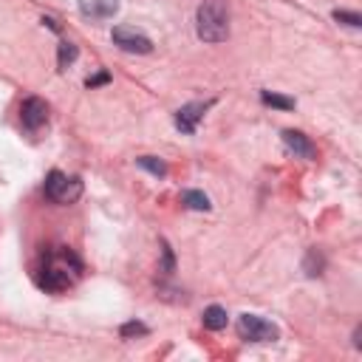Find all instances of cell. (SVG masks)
I'll return each instance as SVG.
<instances>
[{
    "label": "cell",
    "mask_w": 362,
    "mask_h": 362,
    "mask_svg": "<svg viewBox=\"0 0 362 362\" xmlns=\"http://www.w3.org/2000/svg\"><path fill=\"white\" fill-rule=\"evenodd\" d=\"M263 105H272V107H280V110H294V99L288 96H280V93H272V90H263L260 93Z\"/></svg>",
    "instance_id": "cell-14"
},
{
    "label": "cell",
    "mask_w": 362,
    "mask_h": 362,
    "mask_svg": "<svg viewBox=\"0 0 362 362\" xmlns=\"http://www.w3.org/2000/svg\"><path fill=\"white\" fill-rule=\"evenodd\" d=\"M150 328L144 325V322H139V320H130V322H124L122 328H119V334L124 337V339H130V337H144Z\"/></svg>",
    "instance_id": "cell-16"
},
{
    "label": "cell",
    "mask_w": 362,
    "mask_h": 362,
    "mask_svg": "<svg viewBox=\"0 0 362 362\" xmlns=\"http://www.w3.org/2000/svg\"><path fill=\"white\" fill-rule=\"evenodd\" d=\"M105 82H110V74H107V71H99L96 76H88V79H85L88 88H96V85H105Z\"/></svg>",
    "instance_id": "cell-19"
},
{
    "label": "cell",
    "mask_w": 362,
    "mask_h": 362,
    "mask_svg": "<svg viewBox=\"0 0 362 362\" xmlns=\"http://www.w3.org/2000/svg\"><path fill=\"white\" fill-rule=\"evenodd\" d=\"M110 37H113V42H116L122 51H127V54H150V51H153L150 37H144L141 31H136V28H130V25H116Z\"/></svg>",
    "instance_id": "cell-4"
},
{
    "label": "cell",
    "mask_w": 362,
    "mask_h": 362,
    "mask_svg": "<svg viewBox=\"0 0 362 362\" xmlns=\"http://www.w3.org/2000/svg\"><path fill=\"white\" fill-rule=\"evenodd\" d=\"M48 119V105L40 99V96H28L20 107V122L25 130H40Z\"/></svg>",
    "instance_id": "cell-5"
},
{
    "label": "cell",
    "mask_w": 362,
    "mask_h": 362,
    "mask_svg": "<svg viewBox=\"0 0 362 362\" xmlns=\"http://www.w3.org/2000/svg\"><path fill=\"white\" fill-rule=\"evenodd\" d=\"M322 266H325V260H322V255H320L317 249H311V252L305 255V263H303V269H305V274H308V277H317V274L322 272Z\"/></svg>",
    "instance_id": "cell-15"
},
{
    "label": "cell",
    "mask_w": 362,
    "mask_h": 362,
    "mask_svg": "<svg viewBox=\"0 0 362 362\" xmlns=\"http://www.w3.org/2000/svg\"><path fill=\"white\" fill-rule=\"evenodd\" d=\"M283 144L288 153H294L297 158H314L317 156V147L311 144V139L300 130H283Z\"/></svg>",
    "instance_id": "cell-7"
},
{
    "label": "cell",
    "mask_w": 362,
    "mask_h": 362,
    "mask_svg": "<svg viewBox=\"0 0 362 362\" xmlns=\"http://www.w3.org/2000/svg\"><path fill=\"white\" fill-rule=\"evenodd\" d=\"M136 164L144 167L147 173H153L156 178H164L167 175V164L161 158H156V156H141V158H136Z\"/></svg>",
    "instance_id": "cell-12"
},
{
    "label": "cell",
    "mask_w": 362,
    "mask_h": 362,
    "mask_svg": "<svg viewBox=\"0 0 362 362\" xmlns=\"http://www.w3.org/2000/svg\"><path fill=\"white\" fill-rule=\"evenodd\" d=\"M79 57V48L74 45V42H59V51H57V62H59V68L65 71L74 59Z\"/></svg>",
    "instance_id": "cell-13"
},
{
    "label": "cell",
    "mask_w": 362,
    "mask_h": 362,
    "mask_svg": "<svg viewBox=\"0 0 362 362\" xmlns=\"http://www.w3.org/2000/svg\"><path fill=\"white\" fill-rule=\"evenodd\" d=\"M334 20H337V23H345V25H351V28H359V25H362V17H359L356 11H345V8H337V11H334Z\"/></svg>",
    "instance_id": "cell-17"
},
{
    "label": "cell",
    "mask_w": 362,
    "mask_h": 362,
    "mask_svg": "<svg viewBox=\"0 0 362 362\" xmlns=\"http://www.w3.org/2000/svg\"><path fill=\"white\" fill-rule=\"evenodd\" d=\"M238 334L246 342H272V339H277V325H272L269 320H263L257 314H240Z\"/></svg>",
    "instance_id": "cell-3"
},
{
    "label": "cell",
    "mask_w": 362,
    "mask_h": 362,
    "mask_svg": "<svg viewBox=\"0 0 362 362\" xmlns=\"http://www.w3.org/2000/svg\"><path fill=\"white\" fill-rule=\"evenodd\" d=\"M201 322H204V328H209V331H221V328H226V322H229L226 308H221V305H209V308H204Z\"/></svg>",
    "instance_id": "cell-10"
},
{
    "label": "cell",
    "mask_w": 362,
    "mask_h": 362,
    "mask_svg": "<svg viewBox=\"0 0 362 362\" xmlns=\"http://www.w3.org/2000/svg\"><path fill=\"white\" fill-rule=\"evenodd\" d=\"M181 201L189 206V209H201V212H206L212 204H209V198L201 192V189H184L181 192Z\"/></svg>",
    "instance_id": "cell-11"
},
{
    "label": "cell",
    "mask_w": 362,
    "mask_h": 362,
    "mask_svg": "<svg viewBox=\"0 0 362 362\" xmlns=\"http://www.w3.org/2000/svg\"><path fill=\"white\" fill-rule=\"evenodd\" d=\"M45 198H51L54 204H74L79 195H82V181L76 175H65L59 170H51L45 175Z\"/></svg>",
    "instance_id": "cell-2"
},
{
    "label": "cell",
    "mask_w": 362,
    "mask_h": 362,
    "mask_svg": "<svg viewBox=\"0 0 362 362\" xmlns=\"http://www.w3.org/2000/svg\"><path fill=\"white\" fill-rule=\"evenodd\" d=\"M79 11L88 20H110L119 11V0H79Z\"/></svg>",
    "instance_id": "cell-8"
},
{
    "label": "cell",
    "mask_w": 362,
    "mask_h": 362,
    "mask_svg": "<svg viewBox=\"0 0 362 362\" xmlns=\"http://www.w3.org/2000/svg\"><path fill=\"white\" fill-rule=\"evenodd\" d=\"M195 31L204 42H223L229 37V8L223 0H204L195 11Z\"/></svg>",
    "instance_id": "cell-1"
},
{
    "label": "cell",
    "mask_w": 362,
    "mask_h": 362,
    "mask_svg": "<svg viewBox=\"0 0 362 362\" xmlns=\"http://www.w3.org/2000/svg\"><path fill=\"white\" fill-rule=\"evenodd\" d=\"M209 105L212 102H189V105L178 107L175 110V127L181 133H195V127H198V122H201V116L206 113Z\"/></svg>",
    "instance_id": "cell-6"
},
{
    "label": "cell",
    "mask_w": 362,
    "mask_h": 362,
    "mask_svg": "<svg viewBox=\"0 0 362 362\" xmlns=\"http://www.w3.org/2000/svg\"><path fill=\"white\" fill-rule=\"evenodd\" d=\"M40 286H42L45 291H62V288L71 286V277H68L65 269L48 266V269H42V274H40Z\"/></svg>",
    "instance_id": "cell-9"
},
{
    "label": "cell",
    "mask_w": 362,
    "mask_h": 362,
    "mask_svg": "<svg viewBox=\"0 0 362 362\" xmlns=\"http://www.w3.org/2000/svg\"><path fill=\"white\" fill-rule=\"evenodd\" d=\"M161 252H164V263H161V272H164V274H173V266H175V260H173V252H170V246H167V243H161Z\"/></svg>",
    "instance_id": "cell-18"
}]
</instances>
